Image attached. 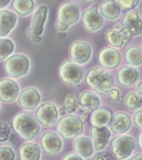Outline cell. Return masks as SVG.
Instances as JSON below:
<instances>
[{"mask_svg": "<svg viewBox=\"0 0 142 160\" xmlns=\"http://www.w3.org/2000/svg\"><path fill=\"white\" fill-rule=\"evenodd\" d=\"M105 39H107L108 43H109L111 47L115 48V49L121 48L123 46V43H125L120 31L113 29V28H111V29L105 31Z\"/></svg>", "mask_w": 142, "mask_h": 160, "instance_id": "obj_29", "label": "cell"}, {"mask_svg": "<svg viewBox=\"0 0 142 160\" xmlns=\"http://www.w3.org/2000/svg\"><path fill=\"white\" fill-rule=\"evenodd\" d=\"M120 96V91L117 89V88H111L108 92V97H109L110 101H118V98Z\"/></svg>", "mask_w": 142, "mask_h": 160, "instance_id": "obj_36", "label": "cell"}, {"mask_svg": "<svg viewBox=\"0 0 142 160\" xmlns=\"http://www.w3.org/2000/svg\"><path fill=\"white\" fill-rule=\"evenodd\" d=\"M140 78L139 70L132 66H125L118 71V82L123 87H132Z\"/></svg>", "mask_w": 142, "mask_h": 160, "instance_id": "obj_19", "label": "cell"}, {"mask_svg": "<svg viewBox=\"0 0 142 160\" xmlns=\"http://www.w3.org/2000/svg\"><path fill=\"white\" fill-rule=\"evenodd\" d=\"M100 67L105 70L115 69L121 63V53L113 47H105L100 50L98 55Z\"/></svg>", "mask_w": 142, "mask_h": 160, "instance_id": "obj_13", "label": "cell"}, {"mask_svg": "<svg viewBox=\"0 0 142 160\" xmlns=\"http://www.w3.org/2000/svg\"><path fill=\"white\" fill-rule=\"evenodd\" d=\"M48 18V7L46 5H41L37 10L31 20L30 27L27 29V36L31 39L37 36H42L45 31V23Z\"/></svg>", "mask_w": 142, "mask_h": 160, "instance_id": "obj_11", "label": "cell"}, {"mask_svg": "<svg viewBox=\"0 0 142 160\" xmlns=\"http://www.w3.org/2000/svg\"><path fill=\"white\" fill-rule=\"evenodd\" d=\"M121 25L132 36H140L142 33V19L135 10H128Z\"/></svg>", "mask_w": 142, "mask_h": 160, "instance_id": "obj_17", "label": "cell"}, {"mask_svg": "<svg viewBox=\"0 0 142 160\" xmlns=\"http://www.w3.org/2000/svg\"><path fill=\"white\" fill-rule=\"evenodd\" d=\"M0 107H1V106H0Z\"/></svg>", "mask_w": 142, "mask_h": 160, "instance_id": "obj_52", "label": "cell"}, {"mask_svg": "<svg viewBox=\"0 0 142 160\" xmlns=\"http://www.w3.org/2000/svg\"><path fill=\"white\" fill-rule=\"evenodd\" d=\"M83 68L72 60H65L59 66V77L68 86H78L83 79Z\"/></svg>", "mask_w": 142, "mask_h": 160, "instance_id": "obj_4", "label": "cell"}, {"mask_svg": "<svg viewBox=\"0 0 142 160\" xmlns=\"http://www.w3.org/2000/svg\"><path fill=\"white\" fill-rule=\"evenodd\" d=\"M41 148L48 155H58L62 148V139L55 131H47L41 137Z\"/></svg>", "mask_w": 142, "mask_h": 160, "instance_id": "obj_15", "label": "cell"}, {"mask_svg": "<svg viewBox=\"0 0 142 160\" xmlns=\"http://www.w3.org/2000/svg\"><path fill=\"white\" fill-rule=\"evenodd\" d=\"M31 40H32V42H35V43H39V42H41V36H37V37L31 38Z\"/></svg>", "mask_w": 142, "mask_h": 160, "instance_id": "obj_44", "label": "cell"}, {"mask_svg": "<svg viewBox=\"0 0 142 160\" xmlns=\"http://www.w3.org/2000/svg\"><path fill=\"white\" fill-rule=\"evenodd\" d=\"M56 29L58 30V31H67L68 29H69V27L66 25H63V23H61L60 21H58V20H56Z\"/></svg>", "mask_w": 142, "mask_h": 160, "instance_id": "obj_40", "label": "cell"}, {"mask_svg": "<svg viewBox=\"0 0 142 160\" xmlns=\"http://www.w3.org/2000/svg\"><path fill=\"white\" fill-rule=\"evenodd\" d=\"M92 136V145L95 151H102L108 146L111 137V131L108 127H92L91 129Z\"/></svg>", "mask_w": 142, "mask_h": 160, "instance_id": "obj_18", "label": "cell"}, {"mask_svg": "<svg viewBox=\"0 0 142 160\" xmlns=\"http://www.w3.org/2000/svg\"><path fill=\"white\" fill-rule=\"evenodd\" d=\"M10 137V127L7 122L0 121V142L7 141Z\"/></svg>", "mask_w": 142, "mask_h": 160, "instance_id": "obj_34", "label": "cell"}, {"mask_svg": "<svg viewBox=\"0 0 142 160\" xmlns=\"http://www.w3.org/2000/svg\"><path fill=\"white\" fill-rule=\"evenodd\" d=\"M123 101H125V106L131 110H137L141 108L142 105V96H140L138 92L135 91H130L125 95V97H123Z\"/></svg>", "mask_w": 142, "mask_h": 160, "instance_id": "obj_30", "label": "cell"}, {"mask_svg": "<svg viewBox=\"0 0 142 160\" xmlns=\"http://www.w3.org/2000/svg\"><path fill=\"white\" fill-rule=\"evenodd\" d=\"M57 18L58 21L68 27L76 25L80 19V7L75 2L62 3L58 8Z\"/></svg>", "mask_w": 142, "mask_h": 160, "instance_id": "obj_9", "label": "cell"}, {"mask_svg": "<svg viewBox=\"0 0 142 160\" xmlns=\"http://www.w3.org/2000/svg\"><path fill=\"white\" fill-rule=\"evenodd\" d=\"M77 1H82V2H85V1H89V0H77Z\"/></svg>", "mask_w": 142, "mask_h": 160, "instance_id": "obj_50", "label": "cell"}, {"mask_svg": "<svg viewBox=\"0 0 142 160\" xmlns=\"http://www.w3.org/2000/svg\"><path fill=\"white\" fill-rule=\"evenodd\" d=\"M131 128V119L129 115L123 111H118L111 116L109 122V129L111 132L117 135H123Z\"/></svg>", "mask_w": 142, "mask_h": 160, "instance_id": "obj_16", "label": "cell"}, {"mask_svg": "<svg viewBox=\"0 0 142 160\" xmlns=\"http://www.w3.org/2000/svg\"><path fill=\"white\" fill-rule=\"evenodd\" d=\"M111 148L115 158L123 160L132 156L135 148V140L132 136L129 135H118L111 140Z\"/></svg>", "mask_w": 142, "mask_h": 160, "instance_id": "obj_6", "label": "cell"}, {"mask_svg": "<svg viewBox=\"0 0 142 160\" xmlns=\"http://www.w3.org/2000/svg\"><path fill=\"white\" fill-rule=\"evenodd\" d=\"M52 1H58V0H52Z\"/></svg>", "mask_w": 142, "mask_h": 160, "instance_id": "obj_51", "label": "cell"}, {"mask_svg": "<svg viewBox=\"0 0 142 160\" xmlns=\"http://www.w3.org/2000/svg\"><path fill=\"white\" fill-rule=\"evenodd\" d=\"M125 60L129 66L139 67L142 63V50L138 46H131L125 51Z\"/></svg>", "mask_w": 142, "mask_h": 160, "instance_id": "obj_27", "label": "cell"}, {"mask_svg": "<svg viewBox=\"0 0 142 160\" xmlns=\"http://www.w3.org/2000/svg\"><path fill=\"white\" fill-rule=\"evenodd\" d=\"M57 132L66 139H73L82 133L83 121L77 116H65L56 123Z\"/></svg>", "mask_w": 142, "mask_h": 160, "instance_id": "obj_5", "label": "cell"}, {"mask_svg": "<svg viewBox=\"0 0 142 160\" xmlns=\"http://www.w3.org/2000/svg\"><path fill=\"white\" fill-rule=\"evenodd\" d=\"M138 143H139V147L142 149V132L139 133V141H138Z\"/></svg>", "mask_w": 142, "mask_h": 160, "instance_id": "obj_47", "label": "cell"}, {"mask_svg": "<svg viewBox=\"0 0 142 160\" xmlns=\"http://www.w3.org/2000/svg\"><path fill=\"white\" fill-rule=\"evenodd\" d=\"M20 92L19 85L12 78H1L0 79V100L2 102H13Z\"/></svg>", "mask_w": 142, "mask_h": 160, "instance_id": "obj_14", "label": "cell"}, {"mask_svg": "<svg viewBox=\"0 0 142 160\" xmlns=\"http://www.w3.org/2000/svg\"><path fill=\"white\" fill-rule=\"evenodd\" d=\"M92 160H113V158L110 157L109 153L101 152V151H99V153H98L97 156H95Z\"/></svg>", "mask_w": 142, "mask_h": 160, "instance_id": "obj_37", "label": "cell"}, {"mask_svg": "<svg viewBox=\"0 0 142 160\" xmlns=\"http://www.w3.org/2000/svg\"><path fill=\"white\" fill-rule=\"evenodd\" d=\"M81 109L83 110V112H82V117L80 118V119H81L83 121V120H86L88 118V116H89V113H90V110L89 109H86V108H81Z\"/></svg>", "mask_w": 142, "mask_h": 160, "instance_id": "obj_42", "label": "cell"}, {"mask_svg": "<svg viewBox=\"0 0 142 160\" xmlns=\"http://www.w3.org/2000/svg\"><path fill=\"white\" fill-rule=\"evenodd\" d=\"M69 56L72 61L85 65L92 57V47L87 41L76 40L69 47Z\"/></svg>", "mask_w": 142, "mask_h": 160, "instance_id": "obj_8", "label": "cell"}, {"mask_svg": "<svg viewBox=\"0 0 142 160\" xmlns=\"http://www.w3.org/2000/svg\"><path fill=\"white\" fill-rule=\"evenodd\" d=\"M10 1L11 0H0V9H3L5 7H7Z\"/></svg>", "mask_w": 142, "mask_h": 160, "instance_id": "obj_43", "label": "cell"}, {"mask_svg": "<svg viewBox=\"0 0 142 160\" xmlns=\"http://www.w3.org/2000/svg\"><path fill=\"white\" fill-rule=\"evenodd\" d=\"M82 26L89 32H95L97 30L101 29L105 22V18L99 12V6L92 5L88 8L82 15Z\"/></svg>", "mask_w": 142, "mask_h": 160, "instance_id": "obj_10", "label": "cell"}, {"mask_svg": "<svg viewBox=\"0 0 142 160\" xmlns=\"http://www.w3.org/2000/svg\"><path fill=\"white\" fill-rule=\"evenodd\" d=\"M101 100L99 96L95 91H89L86 90L79 97V106L80 108H86L89 110H95L100 107Z\"/></svg>", "mask_w": 142, "mask_h": 160, "instance_id": "obj_24", "label": "cell"}, {"mask_svg": "<svg viewBox=\"0 0 142 160\" xmlns=\"http://www.w3.org/2000/svg\"><path fill=\"white\" fill-rule=\"evenodd\" d=\"M119 31H120V33H121V36H122V38H123V42H128V41L132 38V35H131V33H130L129 31L125 29V28L122 27V29L119 30Z\"/></svg>", "mask_w": 142, "mask_h": 160, "instance_id": "obj_38", "label": "cell"}, {"mask_svg": "<svg viewBox=\"0 0 142 160\" xmlns=\"http://www.w3.org/2000/svg\"><path fill=\"white\" fill-rule=\"evenodd\" d=\"M137 92L139 93L140 96H142V82H139V85H138V88H137Z\"/></svg>", "mask_w": 142, "mask_h": 160, "instance_id": "obj_46", "label": "cell"}, {"mask_svg": "<svg viewBox=\"0 0 142 160\" xmlns=\"http://www.w3.org/2000/svg\"><path fill=\"white\" fill-rule=\"evenodd\" d=\"M99 12L109 21H115L121 15V8L115 0H105L99 6Z\"/></svg>", "mask_w": 142, "mask_h": 160, "instance_id": "obj_22", "label": "cell"}, {"mask_svg": "<svg viewBox=\"0 0 142 160\" xmlns=\"http://www.w3.org/2000/svg\"><path fill=\"white\" fill-rule=\"evenodd\" d=\"M15 51V42L10 38L0 37V61L7 59Z\"/></svg>", "mask_w": 142, "mask_h": 160, "instance_id": "obj_28", "label": "cell"}, {"mask_svg": "<svg viewBox=\"0 0 142 160\" xmlns=\"http://www.w3.org/2000/svg\"><path fill=\"white\" fill-rule=\"evenodd\" d=\"M20 160H40L41 159V149L36 143L27 142L19 149Z\"/></svg>", "mask_w": 142, "mask_h": 160, "instance_id": "obj_25", "label": "cell"}, {"mask_svg": "<svg viewBox=\"0 0 142 160\" xmlns=\"http://www.w3.org/2000/svg\"><path fill=\"white\" fill-rule=\"evenodd\" d=\"M61 160H83V158H81L75 152H70L68 155H66Z\"/></svg>", "mask_w": 142, "mask_h": 160, "instance_id": "obj_39", "label": "cell"}, {"mask_svg": "<svg viewBox=\"0 0 142 160\" xmlns=\"http://www.w3.org/2000/svg\"><path fill=\"white\" fill-rule=\"evenodd\" d=\"M17 25V15L10 10H0V37H7Z\"/></svg>", "mask_w": 142, "mask_h": 160, "instance_id": "obj_21", "label": "cell"}, {"mask_svg": "<svg viewBox=\"0 0 142 160\" xmlns=\"http://www.w3.org/2000/svg\"><path fill=\"white\" fill-rule=\"evenodd\" d=\"M18 103L25 110H33L41 102V93L36 87H27L18 95Z\"/></svg>", "mask_w": 142, "mask_h": 160, "instance_id": "obj_12", "label": "cell"}, {"mask_svg": "<svg viewBox=\"0 0 142 160\" xmlns=\"http://www.w3.org/2000/svg\"><path fill=\"white\" fill-rule=\"evenodd\" d=\"M30 70V60L22 53L11 55L6 59L5 71L12 79L25 77Z\"/></svg>", "mask_w": 142, "mask_h": 160, "instance_id": "obj_3", "label": "cell"}, {"mask_svg": "<svg viewBox=\"0 0 142 160\" xmlns=\"http://www.w3.org/2000/svg\"><path fill=\"white\" fill-rule=\"evenodd\" d=\"M115 2L119 5L121 9L125 10H133L138 5L140 0H115Z\"/></svg>", "mask_w": 142, "mask_h": 160, "instance_id": "obj_33", "label": "cell"}, {"mask_svg": "<svg viewBox=\"0 0 142 160\" xmlns=\"http://www.w3.org/2000/svg\"><path fill=\"white\" fill-rule=\"evenodd\" d=\"M12 128L17 135L23 140H32L38 137L41 126L32 115L21 111L12 118Z\"/></svg>", "mask_w": 142, "mask_h": 160, "instance_id": "obj_1", "label": "cell"}, {"mask_svg": "<svg viewBox=\"0 0 142 160\" xmlns=\"http://www.w3.org/2000/svg\"><path fill=\"white\" fill-rule=\"evenodd\" d=\"M86 81L97 95H107L113 87V77L100 66H95L88 71Z\"/></svg>", "mask_w": 142, "mask_h": 160, "instance_id": "obj_2", "label": "cell"}, {"mask_svg": "<svg viewBox=\"0 0 142 160\" xmlns=\"http://www.w3.org/2000/svg\"><path fill=\"white\" fill-rule=\"evenodd\" d=\"M58 37H59L60 39H62V38L66 37V32H65V31H59V33H58Z\"/></svg>", "mask_w": 142, "mask_h": 160, "instance_id": "obj_48", "label": "cell"}, {"mask_svg": "<svg viewBox=\"0 0 142 160\" xmlns=\"http://www.w3.org/2000/svg\"><path fill=\"white\" fill-rule=\"evenodd\" d=\"M133 121H135V125L137 126L139 129H142V110L137 109L135 113V118H133Z\"/></svg>", "mask_w": 142, "mask_h": 160, "instance_id": "obj_35", "label": "cell"}, {"mask_svg": "<svg viewBox=\"0 0 142 160\" xmlns=\"http://www.w3.org/2000/svg\"><path fill=\"white\" fill-rule=\"evenodd\" d=\"M72 148L75 153H77L83 159H87L90 156H92L93 151H95L92 140L85 136H78V137L73 138Z\"/></svg>", "mask_w": 142, "mask_h": 160, "instance_id": "obj_20", "label": "cell"}, {"mask_svg": "<svg viewBox=\"0 0 142 160\" xmlns=\"http://www.w3.org/2000/svg\"><path fill=\"white\" fill-rule=\"evenodd\" d=\"M59 118V110L57 106L52 102H45L42 105L38 106L37 112H36V119L40 125L45 126L47 128L53 127L57 123Z\"/></svg>", "mask_w": 142, "mask_h": 160, "instance_id": "obj_7", "label": "cell"}, {"mask_svg": "<svg viewBox=\"0 0 142 160\" xmlns=\"http://www.w3.org/2000/svg\"><path fill=\"white\" fill-rule=\"evenodd\" d=\"M111 116V112L105 108H97L91 113L90 122L92 127H108Z\"/></svg>", "mask_w": 142, "mask_h": 160, "instance_id": "obj_23", "label": "cell"}, {"mask_svg": "<svg viewBox=\"0 0 142 160\" xmlns=\"http://www.w3.org/2000/svg\"><path fill=\"white\" fill-rule=\"evenodd\" d=\"M123 160H142V153H137V155H135V156H130L129 158L123 159Z\"/></svg>", "mask_w": 142, "mask_h": 160, "instance_id": "obj_41", "label": "cell"}, {"mask_svg": "<svg viewBox=\"0 0 142 160\" xmlns=\"http://www.w3.org/2000/svg\"><path fill=\"white\" fill-rule=\"evenodd\" d=\"M12 9L20 16H29L33 12L36 7L35 0H11Z\"/></svg>", "mask_w": 142, "mask_h": 160, "instance_id": "obj_26", "label": "cell"}, {"mask_svg": "<svg viewBox=\"0 0 142 160\" xmlns=\"http://www.w3.org/2000/svg\"><path fill=\"white\" fill-rule=\"evenodd\" d=\"M118 100H119V101H121V102H123V97H122V96H119Z\"/></svg>", "mask_w": 142, "mask_h": 160, "instance_id": "obj_49", "label": "cell"}, {"mask_svg": "<svg viewBox=\"0 0 142 160\" xmlns=\"http://www.w3.org/2000/svg\"><path fill=\"white\" fill-rule=\"evenodd\" d=\"M113 29L118 30V31L122 29V25H121V22H117V23H115V25L113 26Z\"/></svg>", "mask_w": 142, "mask_h": 160, "instance_id": "obj_45", "label": "cell"}, {"mask_svg": "<svg viewBox=\"0 0 142 160\" xmlns=\"http://www.w3.org/2000/svg\"><path fill=\"white\" fill-rule=\"evenodd\" d=\"M79 95L78 93H69L66 96L63 108L69 113H72L79 109Z\"/></svg>", "mask_w": 142, "mask_h": 160, "instance_id": "obj_31", "label": "cell"}, {"mask_svg": "<svg viewBox=\"0 0 142 160\" xmlns=\"http://www.w3.org/2000/svg\"><path fill=\"white\" fill-rule=\"evenodd\" d=\"M16 153L11 147L3 146L0 147V160H15Z\"/></svg>", "mask_w": 142, "mask_h": 160, "instance_id": "obj_32", "label": "cell"}]
</instances>
